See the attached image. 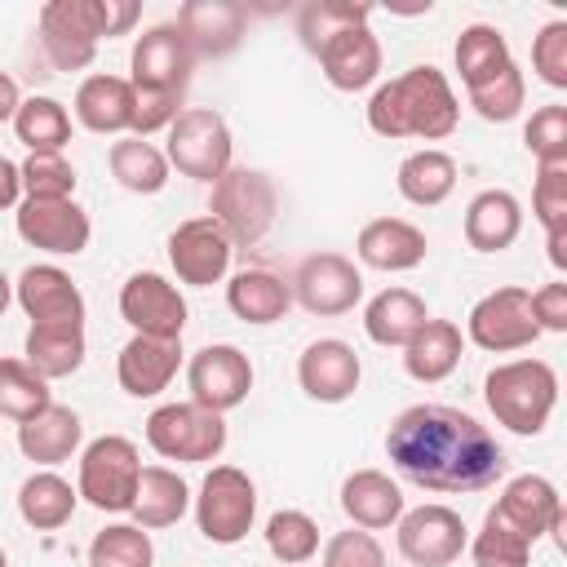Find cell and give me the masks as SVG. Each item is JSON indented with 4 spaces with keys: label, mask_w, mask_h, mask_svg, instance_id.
<instances>
[{
    "label": "cell",
    "mask_w": 567,
    "mask_h": 567,
    "mask_svg": "<svg viewBox=\"0 0 567 567\" xmlns=\"http://www.w3.org/2000/svg\"><path fill=\"white\" fill-rule=\"evenodd\" d=\"M390 465L425 492H483L505 474V452L470 412L412 403L385 430Z\"/></svg>",
    "instance_id": "obj_1"
},
{
    "label": "cell",
    "mask_w": 567,
    "mask_h": 567,
    "mask_svg": "<svg viewBox=\"0 0 567 567\" xmlns=\"http://www.w3.org/2000/svg\"><path fill=\"white\" fill-rule=\"evenodd\" d=\"M461 124V102L439 66H408L390 84H381L368 102V128L381 137H421L443 142Z\"/></svg>",
    "instance_id": "obj_2"
},
{
    "label": "cell",
    "mask_w": 567,
    "mask_h": 567,
    "mask_svg": "<svg viewBox=\"0 0 567 567\" xmlns=\"http://www.w3.org/2000/svg\"><path fill=\"white\" fill-rule=\"evenodd\" d=\"M137 18L133 0H49L40 9V49L58 71H80L93 62L102 35H124Z\"/></svg>",
    "instance_id": "obj_3"
},
{
    "label": "cell",
    "mask_w": 567,
    "mask_h": 567,
    "mask_svg": "<svg viewBox=\"0 0 567 567\" xmlns=\"http://www.w3.org/2000/svg\"><path fill=\"white\" fill-rule=\"evenodd\" d=\"M483 399L492 416L514 434H540L558 403V372L545 359H509L496 363L483 381Z\"/></svg>",
    "instance_id": "obj_4"
},
{
    "label": "cell",
    "mask_w": 567,
    "mask_h": 567,
    "mask_svg": "<svg viewBox=\"0 0 567 567\" xmlns=\"http://www.w3.org/2000/svg\"><path fill=\"white\" fill-rule=\"evenodd\" d=\"M279 213V190L261 168H244L230 164L217 182H213V199H208V217L230 235V244H257Z\"/></svg>",
    "instance_id": "obj_5"
},
{
    "label": "cell",
    "mask_w": 567,
    "mask_h": 567,
    "mask_svg": "<svg viewBox=\"0 0 567 567\" xmlns=\"http://www.w3.org/2000/svg\"><path fill=\"white\" fill-rule=\"evenodd\" d=\"M137 478H142V456L137 443L124 434H102L80 452L75 492L102 514H124L137 496Z\"/></svg>",
    "instance_id": "obj_6"
},
{
    "label": "cell",
    "mask_w": 567,
    "mask_h": 567,
    "mask_svg": "<svg viewBox=\"0 0 567 567\" xmlns=\"http://www.w3.org/2000/svg\"><path fill=\"white\" fill-rule=\"evenodd\" d=\"M146 443L164 456V461H186V465H204L217 461L226 447V421L199 403H159L146 416Z\"/></svg>",
    "instance_id": "obj_7"
},
{
    "label": "cell",
    "mask_w": 567,
    "mask_h": 567,
    "mask_svg": "<svg viewBox=\"0 0 567 567\" xmlns=\"http://www.w3.org/2000/svg\"><path fill=\"white\" fill-rule=\"evenodd\" d=\"M257 518V487L239 465H213L195 496V523L213 545H239Z\"/></svg>",
    "instance_id": "obj_8"
},
{
    "label": "cell",
    "mask_w": 567,
    "mask_h": 567,
    "mask_svg": "<svg viewBox=\"0 0 567 567\" xmlns=\"http://www.w3.org/2000/svg\"><path fill=\"white\" fill-rule=\"evenodd\" d=\"M230 128L217 111L208 106H186L173 124H168V146H164V159L168 168H177L182 177H195V182H217L226 168H230Z\"/></svg>",
    "instance_id": "obj_9"
},
{
    "label": "cell",
    "mask_w": 567,
    "mask_h": 567,
    "mask_svg": "<svg viewBox=\"0 0 567 567\" xmlns=\"http://www.w3.org/2000/svg\"><path fill=\"white\" fill-rule=\"evenodd\" d=\"M465 337L487 354L527 350L540 337V328L532 319V292L518 288V284H505V288L487 292L483 301H474V310L465 319Z\"/></svg>",
    "instance_id": "obj_10"
},
{
    "label": "cell",
    "mask_w": 567,
    "mask_h": 567,
    "mask_svg": "<svg viewBox=\"0 0 567 567\" xmlns=\"http://www.w3.org/2000/svg\"><path fill=\"white\" fill-rule=\"evenodd\" d=\"M128 66H133V75H128L133 93H177L182 97L190 84V71H195V53H190L186 35L177 31V22H159L137 35Z\"/></svg>",
    "instance_id": "obj_11"
},
{
    "label": "cell",
    "mask_w": 567,
    "mask_h": 567,
    "mask_svg": "<svg viewBox=\"0 0 567 567\" xmlns=\"http://www.w3.org/2000/svg\"><path fill=\"white\" fill-rule=\"evenodd\" d=\"M186 385H190V403L226 416L230 408H239L252 390V363L239 346H204L190 354L186 363Z\"/></svg>",
    "instance_id": "obj_12"
},
{
    "label": "cell",
    "mask_w": 567,
    "mask_h": 567,
    "mask_svg": "<svg viewBox=\"0 0 567 567\" xmlns=\"http://www.w3.org/2000/svg\"><path fill=\"white\" fill-rule=\"evenodd\" d=\"M120 315L137 337H164V341H182L186 332V297L177 292V284H168L155 270H137L124 279L120 288Z\"/></svg>",
    "instance_id": "obj_13"
},
{
    "label": "cell",
    "mask_w": 567,
    "mask_h": 567,
    "mask_svg": "<svg viewBox=\"0 0 567 567\" xmlns=\"http://www.w3.org/2000/svg\"><path fill=\"white\" fill-rule=\"evenodd\" d=\"M292 301H301L310 315H346L363 297V275L341 252H310L292 275Z\"/></svg>",
    "instance_id": "obj_14"
},
{
    "label": "cell",
    "mask_w": 567,
    "mask_h": 567,
    "mask_svg": "<svg viewBox=\"0 0 567 567\" xmlns=\"http://www.w3.org/2000/svg\"><path fill=\"white\" fill-rule=\"evenodd\" d=\"M399 554L412 567H447L465 549V523L452 505H416L399 514Z\"/></svg>",
    "instance_id": "obj_15"
},
{
    "label": "cell",
    "mask_w": 567,
    "mask_h": 567,
    "mask_svg": "<svg viewBox=\"0 0 567 567\" xmlns=\"http://www.w3.org/2000/svg\"><path fill=\"white\" fill-rule=\"evenodd\" d=\"M230 252H235V244L213 217H190L168 235V261H173L177 279L190 288L221 284L230 270Z\"/></svg>",
    "instance_id": "obj_16"
},
{
    "label": "cell",
    "mask_w": 567,
    "mask_h": 567,
    "mask_svg": "<svg viewBox=\"0 0 567 567\" xmlns=\"http://www.w3.org/2000/svg\"><path fill=\"white\" fill-rule=\"evenodd\" d=\"M518 536H527L532 545L540 540V536H554L558 545H563V523H567V514H563V496H558V487L549 483V478H540V474H518V478H509L505 487H501V496H496V505H492Z\"/></svg>",
    "instance_id": "obj_17"
},
{
    "label": "cell",
    "mask_w": 567,
    "mask_h": 567,
    "mask_svg": "<svg viewBox=\"0 0 567 567\" xmlns=\"http://www.w3.org/2000/svg\"><path fill=\"white\" fill-rule=\"evenodd\" d=\"M18 235L53 257H75L89 248V213L75 199H22L18 204Z\"/></svg>",
    "instance_id": "obj_18"
},
{
    "label": "cell",
    "mask_w": 567,
    "mask_h": 567,
    "mask_svg": "<svg viewBox=\"0 0 567 567\" xmlns=\"http://www.w3.org/2000/svg\"><path fill=\"white\" fill-rule=\"evenodd\" d=\"M359 377H363V363L354 346L341 337H319L297 359V381L315 403H346L359 390Z\"/></svg>",
    "instance_id": "obj_19"
},
{
    "label": "cell",
    "mask_w": 567,
    "mask_h": 567,
    "mask_svg": "<svg viewBox=\"0 0 567 567\" xmlns=\"http://www.w3.org/2000/svg\"><path fill=\"white\" fill-rule=\"evenodd\" d=\"M13 297L31 323H84V292L62 266H27L13 284Z\"/></svg>",
    "instance_id": "obj_20"
},
{
    "label": "cell",
    "mask_w": 567,
    "mask_h": 567,
    "mask_svg": "<svg viewBox=\"0 0 567 567\" xmlns=\"http://www.w3.org/2000/svg\"><path fill=\"white\" fill-rule=\"evenodd\" d=\"M244 27H248V13L235 0H190L177 13V31L186 35L195 58H226V53H235L239 40H244Z\"/></svg>",
    "instance_id": "obj_21"
},
{
    "label": "cell",
    "mask_w": 567,
    "mask_h": 567,
    "mask_svg": "<svg viewBox=\"0 0 567 567\" xmlns=\"http://www.w3.org/2000/svg\"><path fill=\"white\" fill-rule=\"evenodd\" d=\"M182 368V341H164V337H128V346L115 359V377L120 390L133 399H155L159 390H168V381Z\"/></svg>",
    "instance_id": "obj_22"
},
{
    "label": "cell",
    "mask_w": 567,
    "mask_h": 567,
    "mask_svg": "<svg viewBox=\"0 0 567 567\" xmlns=\"http://www.w3.org/2000/svg\"><path fill=\"white\" fill-rule=\"evenodd\" d=\"M315 58H319V66H323V75H328L332 89L359 93V89H368V84L377 80V71H381V40H377L368 27H346V31H337L328 44H319Z\"/></svg>",
    "instance_id": "obj_23"
},
{
    "label": "cell",
    "mask_w": 567,
    "mask_h": 567,
    "mask_svg": "<svg viewBox=\"0 0 567 567\" xmlns=\"http://www.w3.org/2000/svg\"><path fill=\"white\" fill-rule=\"evenodd\" d=\"M425 248H430L425 244V230L412 226V221H403V217H372L359 230V239H354L359 261L372 266V270H390V275L421 266L425 261Z\"/></svg>",
    "instance_id": "obj_24"
},
{
    "label": "cell",
    "mask_w": 567,
    "mask_h": 567,
    "mask_svg": "<svg viewBox=\"0 0 567 567\" xmlns=\"http://www.w3.org/2000/svg\"><path fill=\"white\" fill-rule=\"evenodd\" d=\"M84 439V425H80V412L75 408H62V403H49L44 412H35L31 421L18 425V447L27 461L35 465H62L75 456Z\"/></svg>",
    "instance_id": "obj_25"
},
{
    "label": "cell",
    "mask_w": 567,
    "mask_h": 567,
    "mask_svg": "<svg viewBox=\"0 0 567 567\" xmlns=\"http://www.w3.org/2000/svg\"><path fill=\"white\" fill-rule=\"evenodd\" d=\"M341 509L354 527L363 532H381V527H394L399 514H403V492L390 474L381 470H354L346 483H341Z\"/></svg>",
    "instance_id": "obj_26"
},
{
    "label": "cell",
    "mask_w": 567,
    "mask_h": 567,
    "mask_svg": "<svg viewBox=\"0 0 567 567\" xmlns=\"http://www.w3.org/2000/svg\"><path fill=\"white\" fill-rule=\"evenodd\" d=\"M461 350H465V337H461V328L452 319H425L412 332V341L403 346V368H408L412 381L434 385V381L456 372Z\"/></svg>",
    "instance_id": "obj_27"
},
{
    "label": "cell",
    "mask_w": 567,
    "mask_h": 567,
    "mask_svg": "<svg viewBox=\"0 0 567 567\" xmlns=\"http://www.w3.org/2000/svg\"><path fill=\"white\" fill-rule=\"evenodd\" d=\"M523 230V204L509 190H478L465 208V244L478 252H501Z\"/></svg>",
    "instance_id": "obj_28"
},
{
    "label": "cell",
    "mask_w": 567,
    "mask_h": 567,
    "mask_svg": "<svg viewBox=\"0 0 567 567\" xmlns=\"http://www.w3.org/2000/svg\"><path fill=\"white\" fill-rule=\"evenodd\" d=\"M190 509V487L177 470L168 465H142V478H137V496L128 505L133 523L137 527H173L182 514Z\"/></svg>",
    "instance_id": "obj_29"
},
{
    "label": "cell",
    "mask_w": 567,
    "mask_h": 567,
    "mask_svg": "<svg viewBox=\"0 0 567 567\" xmlns=\"http://www.w3.org/2000/svg\"><path fill=\"white\" fill-rule=\"evenodd\" d=\"M75 120L89 133H124L133 124V84L120 75H89L75 89Z\"/></svg>",
    "instance_id": "obj_30"
},
{
    "label": "cell",
    "mask_w": 567,
    "mask_h": 567,
    "mask_svg": "<svg viewBox=\"0 0 567 567\" xmlns=\"http://www.w3.org/2000/svg\"><path fill=\"white\" fill-rule=\"evenodd\" d=\"M430 319V310H425V301L412 292V288H385V292H377L372 301H368V310H363V332L377 341V346H408L412 341V332L421 328Z\"/></svg>",
    "instance_id": "obj_31"
},
{
    "label": "cell",
    "mask_w": 567,
    "mask_h": 567,
    "mask_svg": "<svg viewBox=\"0 0 567 567\" xmlns=\"http://www.w3.org/2000/svg\"><path fill=\"white\" fill-rule=\"evenodd\" d=\"M75 501H80V492H75L62 474H53V470H35V474L22 478V487H18V514H22V523L35 527V532H58V527H66L71 514H75Z\"/></svg>",
    "instance_id": "obj_32"
},
{
    "label": "cell",
    "mask_w": 567,
    "mask_h": 567,
    "mask_svg": "<svg viewBox=\"0 0 567 567\" xmlns=\"http://www.w3.org/2000/svg\"><path fill=\"white\" fill-rule=\"evenodd\" d=\"M394 186H399V195H403L408 204L434 208V204H443V199L452 195V186H456V159H452L447 151H439V146L412 151V155L399 164Z\"/></svg>",
    "instance_id": "obj_33"
},
{
    "label": "cell",
    "mask_w": 567,
    "mask_h": 567,
    "mask_svg": "<svg viewBox=\"0 0 567 567\" xmlns=\"http://www.w3.org/2000/svg\"><path fill=\"white\" fill-rule=\"evenodd\" d=\"M226 306L244 323H275L292 306V288L275 270H239L226 284Z\"/></svg>",
    "instance_id": "obj_34"
},
{
    "label": "cell",
    "mask_w": 567,
    "mask_h": 567,
    "mask_svg": "<svg viewBox=\"0 0 567 567\" xmlns=\"http://www.w3.org/2000/svg\"><path fill=\"white\" fill-rule=\"evenodd\" d=\"M27 363L44 377H71L84 363V323H31L27 332Z\"/></svg>",
    "instance_id": "obj_35"
},
{
    "label": "cell",
    "mask_w": 567,
    "mask_h": 567,
    "mask_svg": "<svg viewBox=\"0 0 567 567\" xmlns=\"http://www.w3.org/2000/svg\"><path fill=\"white\" fill-rule=\"evenodd\" d=\"M111 177L133 195H155L168 186V159L155 142L128 133L111 146Z\"/></svg>",
    "instance_id": "obj_36"
},
{
    "label": "cell",
    "mask_w": 567,
    "mask_h": 567,
    "mask_svg": "<svg viewBox=\"0 0 567 567\" xmlns=\"http://www.w3.org/2000/svg\"><path fill=\"white\" fill-rule=\"evenodd\" d=\"M509 62H514V58H509V44H505V35H501L496 27L474 22V27H465V31L456 35V71H461L465 89H478V84L496 80Z\"/></svg>",
    "instance_id": "obj_37"
},
{
    "label": "cell",
    "mask_w": 567,
    "mask_h": 567,
    "mask_svg": "<svg viewBox=\"0 0 567 567\" xmlns=\"http://www.w3.org/2000/svg\"><path fill=\"white\" fill-rule=\"evenodd\" d=\"M13 133L27 151H62L71 142V115L58 97H22Z\"/></svg>",
    "instance_id": "obj_38"
},
{
    "label": "cell",
    "mask_w": 567,
    "mask_h": 567,
    "mask_svg": "<svg viewBox=\"0 0 567 567\" xmlns=\"http://www.w3.org/2000/svg\"><path fill=\"white\" fill-rule=\"evenodd\" d=\"M53 403L49 381L27 363V359H0V416L9 421H31Z\"/></svg>",
    "instance_id": "obj_39"
},
{
    "label": "cell",
    "mask_w": 567,
    "mask_h": 567,
    "mask_svg": "<svg viewBox=\"0 0 567 567\" xmlns=\"http://www.w3.org/2000/svg\"><path fill=\"white\" fill-rule=\"evenodd\" d=\"M372 4H354V0H310L297 9V35L310 53H319V44H328L337 31L346 27H368Z\"/></svg>",
    "instance_id": "obj_40"
},
{
    "label": "cell",
    "mask_w": 567,
    "mask_h": 567,
    "mask_svg": "<svg viewBox=\"0 0 567 567\" xmlns=\"http://www.w3.org/2000/svg\"><path fill=\"white\" fill-rule=\"evenodd\" d=\"M266 549L279 558V567H301L319 554V523L301 509H275L266 518Z\"/></svg>",
    "instance_id": "obj_41"
},
{
    "label": "cell",
    "mask_w": 567,
    "mask_h": 567,
    "mask_svg": "<svg viewBox=\"0 0 567 567\" xmlns=\"http://www.w3.org/2000/svg\"><path fill=\"white\" fill-rule=\"evenodd\" d=\"M470 558H474V567H527L532 563V540L518 536L496 509H487L483 527L470 540Z\"/></svg>",
    "instance_id": "obj_42"
},
{
    "label": "cell",
    "mask_w": 567,
    "mask_h": 567,
    "mask_svg": "<svg viewBox=\"0 0 567 567\" xmlns=\"http://www.w3.org/2000/svg\"><path fill=\"white\" fill-rule=\"evenodd\" d=\"M155 545L137 523H111L89 540V567H151Z\"/></svg>",
    "instance_id": "obj_43"
},
{
    "label": "cell",
    "mask_w": 567,
    "mask_h": 567,
    "mask_svg": "<svg viewBox=\"0 0 567 567\" xmlns=\"http://www.w3.org/2000/svg\"><path fill=\"white\" fill-rule=\"evenodd\" d=\"M22 195L27 199H71L75 190V168L66 164L62 151H31L22 164Z\"/></svg>",
    "instance_id": "obj_44"
},
{
    "label": "cell",
    "mask_w": 567,
    "mask_h": 567,
    "mask_svg": "<svg viewBox=\"0 0 567 567\" xmlns=\"http://www.w3.org/2000/svg\"><path fill=\"white\" fill-rule=\"evenodd\" d=\"M523 102H527V80H523V71H518V62H509L496 80L470 89V106H474L487 124H505V120H514V115L523 111Z\"/></svg>",
    "instance_id": "obj_45"
},
{
    "label": "cell",
    "mask_w": 567,
    "mask_h": 567,
    "mask_svg": "<svg viewBox=\"0 0 567 567\" xmlns=\"http://www.w3.org/2000/svg\"><path fill=\"white\" fill-rule=\"evenodd\" d=\"M523 146L532 151L536 164H567V106L549 102V106L532 111V120L523 128Z\"/></svg>",
    "instance_id": "obj_46"
},
{
    "label": "cell",
    "mask_w": 567,
    "mask_h": 567,
    "mask_svg": "<svg viewBox=\"0 0 567 567\" xmlns=\"http://www.w3.org/2000/svg\"><path fill=\"white\" fill-rule=\"evenodd\" d=\"M532 71L549 84V89H567V22L554 18L536 31L532 40Z\"/></svg>",
    "instance_id": "obj_47"
},
{
    "label": "cell",
    "mask_w": 567,
    "mask_h": 567,
    "mask_svg": "<svg viewBox=\"0 0 567 567\" xmlns=\"http://www.w3.org/2000/svg\"><path fill=\"white\" fill-rule=\"evenodd\" d=\"M532 213L545 230L567 226V164H536V190Z\"/></svg>",
    "instance_id": "obj_48"
},
{
    "label": "cell",
    "mask_w": 567,
    "mask_h": 567,
    "mask_svg": "<svg viewBox=\"0 0 567 567\" xmlns=\"http://www.w3.org/2000/svg\"><path fill=\"white\" fill-rule=\"evenodd\" d=\"M323 567H385V549L372 532L350 527L323 545Z\"/></svg>",
    "instance_id": "obj_49"
},
{
    "label": "cell",
    "mask_w": 567,
    "mask_h": 567,
    "mask_svg": "<svg viewBox=\"0 0 567 567\" xmlns=\"http://www.w3.org/2000/svg\"><path fill=\"white\" fill-rule=\"evenodd\" d=\"M182 115V97L177 93H133V137H151L159 128H168Z\"/></svg>",
    "instance_id": "obj_50"
},
{
    "label": "cell",
    "mask_w": 567,
    "mask_h": 567,
    "mask_svg": "<svg viewBox=\"0 0 567 567\" xmlns=\"http://www.w3.org/2000/svg\"><path fill=\"white\" fill-rule=\"evenodd\" d=\"M532 319L540 332H567V284L563 279L532 292Z\"/></svg>",
    "instance_id": "obj_51"
},
{
    "label": "cell",
    "mask_w": 567,
    "mask_h": 567,
    "mask_svg": "<svg viewBox=\"0 0 567 567\" xmlns=\"http://www.w3.org/2000/svg\"><path fill=\"white\" fill-rule=\"evenodd\" d=\"M18 195H22V173H18V164H13V159H4V155H0V208H13V204H18Z\"/></svg>",
    "instance_id": "obj_52"
},
{
    "label": "cell",
    "mask_w": 567,
    "mask_h": 567,
    "mask_svg": "<svg viewBox=\"0 0 567 567\" xmlns=\"http://www.w3.org/2000/svg\"><path fill=\"white\" fill-rule=\"evenodd\" d=\"M18 106H22V93H18L13 75H4V71H0V124H4V120H13V115H18Z\"/></svg>",
    "instance_id": "obj_53"
},
{
    "label": "cell",
    "mask_w": 567,
    "mask_h": 567,
    "mask_svg": "<svg viewBox=\"0 0 567 567\" xmlns=\"http://www.w3.org/2000/svg\"><path fill=\"white\" fill-rule=\"evenodd\" d=\"M545 244H549V261H554V270H567V226L545 230Z\"/></svg>",
    "instance_id": "obj_54"
},
{
    "label": "cell",
    "mask_w": 567,
    "mask_h": 567,
    "mask_svg": "<svg viewBox=\"0 0 567 567\" xmlns=\"http://www.w3.org/2000/svg\"><path fill=\"white\" fill-rule=\"evenodd\" d=\"M9 301H13V284H9V275L0 270V315L9 310Z\"/></svg>",
    "instance_id": "obj_55"
},
{
    "label": "cell",
    "mask_w": 567,
    "mask_h": 567,
    "mask_svg": "<svg viewBox=\"0 0 567 567\" xmlns=\"http://www.w3.org/2000/svg\"><path fill=\"white\" fill-rule=\"evenodd\" d=\"M0 567H9V558H4V549H0Z\"/></svg>",
    "instance_id": "obj_56"
}]
</instances>
